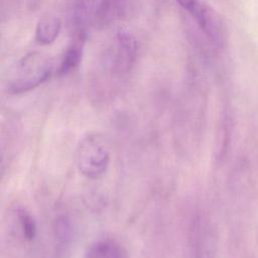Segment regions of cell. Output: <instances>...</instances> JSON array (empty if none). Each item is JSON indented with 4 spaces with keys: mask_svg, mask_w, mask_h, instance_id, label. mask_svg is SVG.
Wrapping results in <instances>:
<instances>
[{
    "mask_svg": "<svg viewBox=\"0 0 258 258\" xmlns=\"http://www.w3.org/2000/svg\"><path fill=\"white\" fill-rule=\"evenodd\" d=\"M84 42L85 38H75L74 42L67 48L57 70V74L59 76L69 74L72 70L79 66L83 55Z\"/></svg>",
    "mask_w": 258,
    "mask_h": 258,
    "instance_id": "30bf717a",
    "label": "cell"
},
{
    "mask_svg": "<svg viewBox=\"0 0 258 258\" xmlns=\"http://www.w3.org/2000/svg\"><path fill=\"white\" fill-rule=\"evenodd\" d=\"M51 64L48 59L38 52L24 56L18 63L16 74L7 85L12 94H20L36 88L49 79Z\"/></svg>",
    "mask_w": 258,
    "mask_h": 258,
    "instance_id": "7a4b0ae2",
    "label": "cell"
},
{
    "mask_svg": "<svg viewBox=\"0 0 258 258\" xmlns=\"http://www.w3.org/2000/svg\"><path fill=\"white\" fill-rule=\"evenodd\" d=\"M76 162L79 171L90 179L101 178L106 173L110 163V152L100 135L90 134L80 142Z\"/></svg>",
    "mask_w": 258,
    "mask_h": 258,
    "instance_id": "6da1fadb",
    "label": "cell"
},
{
    "mask_svg": "<svg viewBox=\"0 0 258 258\" xmlns=\"http://www.w3.org/2000/svg\"><path fill=\"white\" fill-rule=\"evenodd\" d=\"M97 0H69L68 21L75 38L86 39V29L94 11Z\"/></svg>",
    "mask_w": 258,
    "mask_h": 258,
    "instance_id": "8992f818",
    "label": "cell"
},
{
    "mask_svg": "<svg viewBox=\"0 0 258 258\" xmlns=\"http://www.w3.org/2000/svg\"><path fill=\"white\" fill-rule=\"evenodd\" d=\"M17 221L22 236L28 241L33 240L36 234V224L32 216L25 210L19 209L17 211Z\"/></svg>",
    "mask_w": 258,
    "mask_h": 258,
    "instance_id": "8fae6325",
    "label": "cell"
},
{
    "mask_svg": "<svg viewBox=\"0 0 258 258\" xmlns=\"http://www.w3.org/2000/svg\"><path fill=\"white\" fill-rule=\"evenodd\" d=\"M85 258H125V254L116 242L100 240L89 246Z\"/></svg>",
    "mask_w": 258,
    "mask_h": 258,
    "instance_id": "9c48e42d",
    "label": "cell"
},
{
    "mask_svg": "<svg viewBox=\"0 0 258 258\" xmlns=\"http://www.w3.org/2000/svg\"><path fill=\"white\" fill-rule=\"evenodd\" d=\"M61 22L53 16L41 18L35 29V39L39 44L46 45L52 43L59 34Z\"/></svg>",
    "mask_w": 258,
    "mask_h": 258,
    "instance_id": "ba28073f",
    "label": "cell"
},
{
    "mask_svg": "<svg viewBox=\"0 0 258 258\" xmlns=\"http://www.w3.org/2000/svg\"><path fill=\"white\" fill-rule=\"evenodd\" d=\"M137 8V0H97L94 20L98 25L106 26L132 15Z\"/></svg>",
    "mask_w": 258,
    "mask_h": 258,
    "instance_id": "277c9868",
    "label": "cell"
},
{
    "mask_svg": "<svg viewBox=\"0 0 258 258\" xmlns=\"http://www.w3.org/2000/svg\"><path fill=\"white\" fill-rule=\"evenodd\" d=\"M196 21L203 33L216 45L223 46L226 31L220 15L202 0H176Z\"/></svg>",
    "mask_w": 258,
    "mask_h": 258,
    "instance_id": "3957f363",
    "label": "cell"
},
{
    "mask_svg": "<svg viewBox=\"0 0 258 258\" xmlns=\"http://www.w3.org/2000/svg\"><path fill=\"white\" fill-rule=\"evenodd\" d=\"M137 52V43L132 34L121 30L116 34L115 46L111 54V68L113 72L123 74L133 66Z\"/></svg>",
    "mask_w": 258,
    "mask_h": 258,
    "instance_id": "5b68a950",
    "label": "cell"
},
{
    "mask_svg": "<svg viewBox=\"0 0 258 258\" xmlns=\"http://www.w3.org/2000/svg\"><path fill=\"white\" fill-rule=\"evenodd\" d=\"M215 242L209 226L201 219L192 223L190 258H214Z\"/></svg>",
    "mask_w": 258,
    "mask_h": 258,
    "instance_id": "52a82bcc",
    "label": "cell"
}]
</instances>
